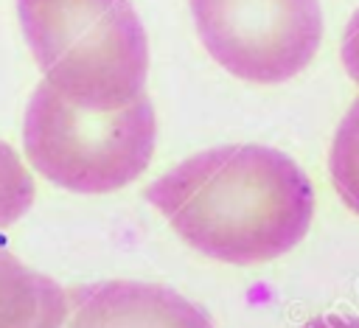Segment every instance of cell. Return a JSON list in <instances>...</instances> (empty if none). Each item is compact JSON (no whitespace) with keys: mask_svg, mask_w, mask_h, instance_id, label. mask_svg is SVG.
I'll return each mask as SVG.
<instances>
[{"mask_svg":"<svg viewBox=\"0 0 359 328\" xmlns=\"http://www.w3.org/2000/svg\"><path fill=\"white\" fill-rule=\"evenodd\" d=\"M146 199L196 252L236 266L294 250L314 219V185L283 151L258 143L185 157L146 188Z\"/></svg>","mask_w":359,"mask_h":328,"instance_id":"6da1fadb","label":"cell"},{"mask_svg":"<svg viewBox=\"0 0 359 328\" xmlns=\"http://www.w3.org/2000/svg\"><path fill=\"white\" fill-rule=\"evenodd\" d=\"M45 81L84 109H123L146 93L149 36L132 0H17Z\"/></svg>","mask_w":359,"mask_h":328,"instance_id":"7a4b0ae2","label":"cell"},{"mask_svg":"<svg viewBox=\"0 0 359 328\" xmlns=\"http://www.w3.org/2000/svg\"><path fill=\"white\" fill-rule=\"evenodd\" d=\"M157 115L143 93L123 109H84L42 81L22 118V149L34 171L73 193H112L151 163Z\"/></svg>","mask_w":359,"mask_h":328,"instance_id":"3957f363","label":"cell"},{"mask_svg":"<svg viewBox=\"0 0 359 328\" xmlns=\"http://www.w3.org/2000/svg\"><path fill=\"white\" fill-rule=\"evenodd\" d=\"M210 59L250 84L300 76L323 42L320 0H188Z\"/></svg>","mask_w":359,"mask_h":328,"instance_id":"277c9868","label":"cell"},{"mask_svg":"<svg viewBox=\"0 0 359 328\" xmlns=\"http://www.w3.org/2000/svg\"><path fill=\"white\" fill-rule=\"evenodd\" d=\"M62 328H216L185 294L149 280H101L67 292Z\"/></svg>","mask_w":359,"mask_h":328,"instance_id":"5b68a950","label":"cell"},{"mask_svg":"<svg viewBox=\"0 0 359 328\" xmlns=\"http://www.w3.org/2000/svg\"><path fill=\"white\" fill-rule=\"evenodd\" d=\"M67 292L0 247V328H62Z\"/></svg>","mask_w":359,"mask_h":328,"instance_id":"8992f818","label":"cell"},{"mask_svg":"<svg viewBox=\"0 0 359 328\" xmlns=\"http://www.w3.org/2000/svg\"><path fill=\"white\" fill-rule=\"evenodd\" d=\"M328 171L342 205L359 216V98L348 107L334 132Z\"/></svg>","mask_w":359,"mask_h":328,"instance_id":"52a82bcc","label":"cell"},{"mask_svg":"<svg viewBox=\"0 0 359 328\" xmlns=\"http://www.w3.org/2000/svg\"><path fill=\"white\" fill-rule=\"evenodd\" d=\"M36 196V185L31 179V171L22 165L20 154L0 140V230L20 221Z\"/></svg>","mask_w":359,"mask_h":328,"instance_id":"ba28073f","label":"cell"},{"mask_svg":"<svg viewBox=\"0 0 359 328\" xmlns=\"http://www.w3.org/2000/svg\"><path fill=\"white\" fill-rule=\"evenodd\" d=\"M339 56H342L345 73L359 84V8L351 14V20H348V25H345Z\"/></svg>","mask_w":359,"mask_h":328,"instance_id":"9c48e42d","label":"cell"},{"mask_svg":"<svg viewBox=\"0 0 359 328\" xmlns=\"http://www.w3.org/2000/svg\"><path fill=\"white\" fill-rule=\"evenodd\" d=\"M303 328H359V317L356 314H320V317H311Z\"/></svg>","mask_w":359,"mask_h":328,"instance_id":"30bf717a","label":"cell"}]
</instances>
